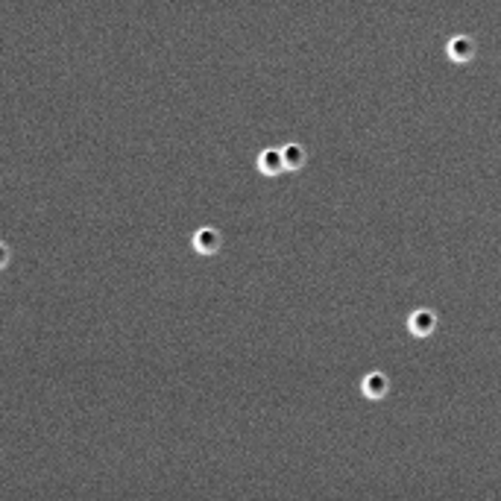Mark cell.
<instances>
[{"mask_svg":"<svg viewBox=\"0 0 501 501\" xmlns=\"http://www.w3.org/2000/svg\"><path fill=\"white\" fill-rule=\"evenodd\" d=\"M387 387H390V381H387V375H384L381 370L366 373V375H363V381H361V390H363V396H366V399H384Z\"/></svg>","mask_w":501,"mask_h":501,"instance_id":"obj_2","label":"cell"},{"mask_svg":"<svg viewBox=\"0 0 501 501\" xmlns=\"http://www.w3.org/2000/svg\"><path fill=\"white\" fill-rule=\"evenodd\" d=\"M475 53V41L472 36H466V32H457V36L448 39V56L457 59V62H466V59H472Z\"/></svg>","mask_w":501,"mask_h":501,"instance_id":"obj_4","label":"cell"},{"mask_svg":"<svg viewBox=\"0 0 501 501\" xmlns=\"http://www.w3.org/2000/svg\"><path fill=\"white\" fill-rule=\"evenodd\" d=\"M258 167L264 173H279V171H285V164H281V153H279V147H267L264 153L258 156Z\"/></svg>","mask_w":501,"mask_h":501,"instance_id":"obj_6","label":"cell"},{"mask_svg":"<svg viewBox=\"0 0 501 501\" xmlns=\"http://www.w3.org/2000/svg\"><path fill=\"white\" fill-rule=\"evenodd\" d=\"M9 255H12V253H9V246H6L4 241H0V267H4V264L9 261Z\"/></svg>","mask_w":501,"mask_h":501,"instance_id":"obj_7","label":"cell"},{"mask_svg":"<svg viewBox=\"0 0 501 501\" xmlns=\"http://www.w3.org/2000/svg\"><path fill=\"white\" fill-rule=\"evenodd\" d=\"M279 153H281V164L285 167H302L305 164V147L296 144V141L279 147Z\"/></svg>","mask_w":501,"mask_h":501,"instance_id":"obj_5","label":"cell"},{"mask_svg":"<svg viewBox=\"0 0 501 501\" xmlns=\"http://www.w3.org/2000/svg\"><path fill=\"white\" fill-rule=\"evenodd\" d=\"M434 326H437V316H434L431 308H416L408 314V328L413 334H431Z\"/></svg>","mask_w":501,"mask_h":501,"instance_id":"obj_3","label":"cell"},{"mask_svg":"<svg viewBox=\"0 0 501 501\" xmlns=\"http://www.w3.org/2000/svg\"><path fill=\"white\" fill-rule=\"evenodd\" d=\"M220 243H223V235H220V232H217L214 226H203V229L194 232V249H196V253L211 255V253H217V249H220Z\"/></svg>","mask_w":501,"mask_h":501,"instance_id":"obj_1","label":"cell"}]
</instances>
